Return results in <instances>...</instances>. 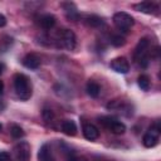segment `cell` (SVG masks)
Listing matches in <instances>:
<instances>
[{
  "instance_id": "1",
  "label": "cell",
  "mask_w": 161,
  "mask_h": 161,
  "mask_svg": "<svg viewBox=\"0 0 161 161\" xmlns=\"http://www.w3.org/2000/svg\"><path fill=\"white\" fill-rule=\"evenodd\" d=\"M14 88L20 99L26 101L31 97V84L25 74L16 73L14 75Z\"/></svg>"
},
{
  "instance_id": "2",
  "label": "cell",
  "mask_w": 161,
  "mask_h": 161,
  "mask_svg": "<svg viewBox=\"0 0 161 161\" xmlns=\"http://www.w3.org/2000/svg\"><path fill=\"white\" fill-rule=\"evenodd\" d=\"M148 49H150V40L147 38H141L135 48L133 59L141 67H146L148 63Z\"/></svg>"
},
{
  "instance_id": "3",
  "label": "cell",
  "mask_w": 161,
  "mask_h": 161,
  "mask_svg": "<svg viewBox=\"0 0 161 161\" xmlns=\"http://www.w3.org/2000/svg\"><path fill=\"white\" fill-rule=\"evenodd\" d=\"M99 123L107 128L108 131H111L112 133L114 135H122L125 133L126 131V126L123 122L113 118V117H108V116H104V117H99Z\"/></svg>"
},
{
  "instance_id": "4",
  "label": "cell",
  "mask_w": 161,
  "mask_h": 161,
  "mask_svg": "<svg viewBox=\"0 0 161 161\" xmlns=\"http://www.w3.org/2000/svg\"><path fill=\"white\" fill-rule=\"evenodd\" d=\"M113 23L117 26V29H119L122 31H128L133 26L135 20L130 14H127L125 11H118L113 15Z\"/></svg>"
},
{
  "instance_id": "5",
  "label": "cell",
  "mask_w": 161,
  "mask_h": 161,
  "mask_svg": "<svg viewBox=\"0 0 161 161\" xmlns=\"http://www.w3.org/2000/svg\"><path fill=\"white\" fill-rule=\"evenodd\" d=\"M30 158V146L28 142L21 141L13 148V161H29Z\"/></svg>"
},
{
  "instance_id": "6",
  "label": "cell",
  "mask_w": 161,
  "mask_h": 161,
  "mask_svg": "<svg viewBox=\"0 0 161 161\" xmlns=\"http://www.w3.org/2000/svg\"><path fill=\"white\" fill-rule=\"evenodd\" d=\"M158 136H160V126H158V122H156V123H153V125L148 128V131L145 133V136H143V138H142L143 146H145V147H148V148L156 146V143H157V141H158Z\"/></svg>"
},
{
  "instance_id": "7",
  "label": "cell",
  "mask_w": 161,
  "mask_h": 161,
  "mask_svg": "<svg viewBox=\"0 0 161 161\" xmlns=\"http://www.w3.org/2000/svg\"><path fill=\"white\" fill-rule=\"evenodd\" d=\"M59 42L65 49L73 50L77 44V38H75V34L70 29H63L59 31Z\"/></svg>"
},
{
  "instance_id": "8",
  "label": "cell",
  "mask_w": 161,
  "mask_h": 161,
  "mask_svg": "<svg viewBox=\"0 0 161 161\" xmlns=\"http://www.w3.org/2000/svg\"><path fill=\"white\" fill-rule=\"evenodd\" d=\"M111 68L117 73H127L130 70V63L125 57H117L111 60Z\"/></svg>"
},
{
  "instance_id": "9",
  "label": "cell",
  "mask_w": 161,
  "mask_h": 161,
  "mask_svg": "<svg viewBox=\"0 0 161 161\" xmlns=\"http://www.w3.org/2000/svg\"><path fill=\"white\" fill-rule=\"evenodd\" d=\"M83 136L89 141H94L99 137V130L92 123H86L83 126Z\"/></svg>"
},
{
  "instance_id": "10",
  "label": "cell",
  "mask_w": 161,
  "mask_h": 161,
  "mask_svg": "<svg viewBox=\"0 0 161 161\" xmlns=\"http://www.w3.org/2000/svg\"><path fill=\"white\" fill-rule=\"evenodd\" d=\"M23 64L29 69H36L40 65V58L34 53H29L23 58Z\"/></svg>"
},
{
  "instance_id": "11",
  "label": "cell",
  "mask_w": 161,
  "mask_h": 161,
  "mask_svg": "<svg viewBox=\"0 0 161 161\" xmlns=\"http://www.w3.org/2000/svg\"><path fill=\"white\" fill-rule=\"evenodd\" d=\"M38 160L39 161H55L53 152L48 143H44L40 146V148L38 151Z\"/></svg>"
},
{
  "instance_id": "12",
  "label": "cell",
  "mask_w": 161,
  "mask_h": 161,
  "mask_svg": "<svg viewBox=\"0 0 161 161\" xmlns=\"http://www.w3.org/2000/svg\"><path fill=\"white\" fill-rule=\"evenodd\" d=\"M135 9L141 11V13H146V14H153L156 10H157V6L155 3H151V1H142L140 4H136L135 5Z\"/></svg>"
},
{
  "instance_id": "13",
  "label": "cell",
  "mask_w": 161,
  "mask_h": 161,
  "mask_svg": "<svg viewBox=\"0 0 161 161\" xmlns=\"http://www.w3.org/2000/svg\"><path fill=\"white\" fill-rule=\"evenodd\" d=\"M39 24H40V26H42L43 29L49 30V29H52V28L55 25V18H54L53 15H50V14H45V15L40 16Z\"/></svg>"
},
{
  "instance_id": "14",
  "label": "cell",
  "mask_w": 161,
  "mask_h": 161,
  "mask_svg": "<svg viewBox=\"0 0 161 161\" xmlns=\"http://www.w3.org/2000/svg\"><path fill=\"white\" fill-rule=\"evenodd\" d=\"M62 131L68 136H74L77 133V126L70 119H64L62 122Z\"/></svg>"
},
{
  "instance_id": "15",
  "label": "cell",
  "mask_w": 161,
  "mask_h": 161,
  "mask_svg": "<svg viewBox=\"0 0 161 161\" xmlns=\"http://www.w3.org/2000/svg\"><path fill=\"white\" fill-rule=\"evenodd\" d=\"M86 89H87V93H88L91 97H93V98L98 97L99 93H101V86H99L97 82H94V80H88Z\"/></svg>"
},
{
  "instance_id": "16",
  "label": "cell",
  "mask_w": 161,
  "mask_h": 161,
  "mask_svg": "<svg viewBox=\"0 0 161 161\" xmlns=\"http://www.w3.org/2000/svg\"><path fill=\"white\" fill-rule=\"evenodd\" d=\"M86 23L92 28H99L104 24L103 19L98 15H87L86 16Z\"/></svg>"
},
{
  "instance_id": "17",
  "label": "cell",
  "mask_w": 161,
  "mask_h": 161,
  "mask_svg": "<svg viewBox=\"0 0 161 161\" xmlns=\"http://www.w3.org/2000/svg\"><path fill=\"white\" fill-rule=\"evenodd\" d=\"M62 5H63V8H64V10H65V13L68 15V18H70V19H77L78 18L77 9H75V6L72 3H64Z\"/></svg>"
},
{
  "instance_id": "18",
  "label": "cell",
  "mask_w": 161,
  "mask_h": 161,
  "mask_svg": "<svg viewBox=\"0 0 161 161\" xmlns=\"http://www.w3.org/2000/svg\"><path fill=\"white\" fill-rule=\"evenodd\" d=\"M137 82H138V86H140V88H141L142 91H148V89H150V78H148V75L141 74V75L138 77Z\"/></svg>"
},
{
  "instance_id": "19",
  "label": "cell",
  "mask_w": 161,
  "mask_h": 161,
  "mask_svg": "<svg viewBox=\"0 0 161 161\" xmlns=\"http://www.w3.org/2000/svg\"><path fill=\"white\" fill-rule=\"evenodd\" d=\"M125 43H126V39L121 34H114L111 38V44L114 47H122V45H125Z\"/></svg>"
},
{
  "instance_id": "20",
  "label": "cell",
  "mask_w": 161,
  "mask_h": 161,
  "mask_svg": "<svg viewBox=\"0 0 161 161\" xmlns=\"http://www.w3.org/2000/svg\"><path fill=\"white\" fill-rule=\"evenodd\" d=\"M10 133H11V136H13L14 138H21V137L24 136L23 128H21L20 126H18V125H13V126H11Z\"/></svg>"
},
{
  "instance_id": "21",
  "label": "cell",
  "mask_w": 161,
  "mask_h": 161,
  "mask_svg": "<svg viewBox=\"0 0 161 161\" xmlns=\"http://www.w3.org/2000/svg\"><path fill=\"white\" fill-rule=\"evenodd\" d=\"M42 116H43V119H44L45 122H52V121H53V118H54V113H53V111H52V109H49V108L43 109Z\"/></svg>"
},
{
  "instance_id": "22",
  "label": "cell",
  "mask_w": 161,
  "mask_h": 161,
  "mask_svg": "<svg viewBox=\"0 0 161 161\" xmlns=\"http://www.w3.org/2000/svg\"><path fill=\"white\" fill-rule=\"evenodd\" d=\"M0 161H13L8 152H0Z\"/></svg>"
},
{
  "instance_id": "23",
  "label": "cell",
  "mask_w": 161,
  "mask_h": 161,
  "mask_svg": "<svg viewBox=\"0 0 161 161\" xmlns=\"http://www.w3.org/2000/svg\"><path fill=\"white\" fill-rule=\"evenodd\" d=\"M68 161H87L84 156H70Z\"/></svg>"
},
{
  "instance_id": "24",
  "label": "cell",
  "mask_w": 161,
  "mask_h": 161,
  "mask_svg": "<svg viewBox=\"0 0 161 161\" xmlns=\"http://www.w3.org/2000/svg\"><path fill=\"white\" fill-rule=\"evenodd\" d=\"M5 24H6V19H5V16L3 14H0V28L4 26Z\"/></svg>"
},
{
  "instance_id": "25",
  "label": "cell",
  "mask_w": 161,
  "mask_h": 161,
  "mask_svg": "<svg viewBox=\"0 0 161 161\" xmlns=\"http://www.w3.org/2000/svg\"><path fill=\"white\" fill-rule=\"evenodd\" d=\"M4 93V83H3V80H0V96Z\"/></svg>"
},
{
  "instance_id": "26",
  "label": "cell",
  "mask_w": 161,
  "mask_h": 161,
  "mask_svg": "<svg viewBox=\"0 0 161 161\" xmlns=\"http://www.w3.org/2000/svg\"><path fill=\"white\" fill-rule=\"evenodd\" d=\"M96 161H111V160H106V158H96Z\"/></svg>"
},
{
  "instance_id": "27",
  "label": "cell",
  "mask_w": 161,
  "mask_h": 161,
  "mask_svg": "<svg viewBox=\"0 0 161 161\" xmlns=\"http://www.w3.org/2000/svg\"><path fill=\"white\" fill-rule=\"evenodd\" d=\"M1 72H3V65L0 64V74H1Z\"/></svg>"
},
{
  "instance_id": "28",
  "label": "cell",
  "mask_w": 161,
  "mask_h": 161,
  "mask_svg": "<svg viewBox=\"0 0 161 161\" xmlns=\"http://www.w3.org/2000/svg\"><path fill=\"white\" fill-rule=\"evenodd\" d=\"M1 128H3V126H1V123H0V131H1Z\"/></svg>"
}]
</instances>
